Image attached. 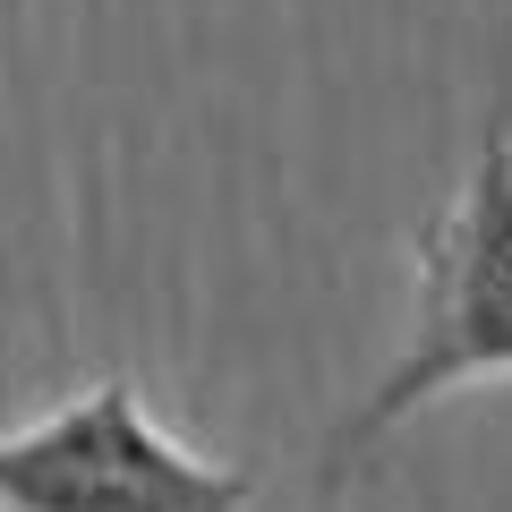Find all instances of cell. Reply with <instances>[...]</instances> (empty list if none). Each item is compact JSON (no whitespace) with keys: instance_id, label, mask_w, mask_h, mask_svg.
Returning <instances> with one entry per match:
<instances>
[{"instance_id":"1","label":"cell","mask_w":512,"mask_h":512,"mask_svg":"<svg viewBox=\"0 0 512 512\" xmlns=\"http://www.w3.org/2000/svg\"><path fill=\"white\" fill-rule=\"evenodd\" d=\"M512 376V77H495L487 120H478V154L461 197L427 222L419 239V325H410L402 359L376 376L359 410H342V427L325 436V487L384 444L402 419H419L444 393Z\"/></svg>"},{"instance_id":"2","label":"cell","mask_w":512,"mask_h":512,"mask_svg":"<svg viewBox=\"0 0 512 512\" xmlns=\"http://www.w3.org/2000/svg\"><path fill=\"white\" fill-rule=\"evenodd\" d=\"M248 470L188 453L128 376L0 436V512H248Z\"/></svg>"}]
</instances>
